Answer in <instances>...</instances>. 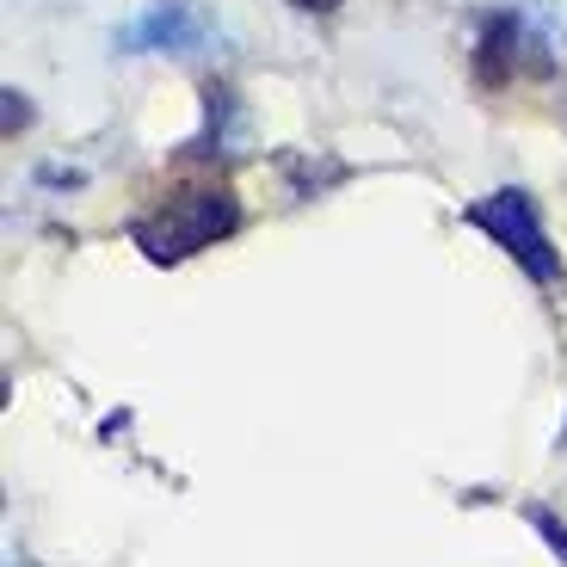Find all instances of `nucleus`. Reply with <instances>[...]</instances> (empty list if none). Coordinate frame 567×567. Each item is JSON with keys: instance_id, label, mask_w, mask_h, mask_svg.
I'll list each match as a JSON object with an SVG mask.
<instances>
[{"instance_id": "f257e3e1", "label": "nucleus", "mask_w": 567, "mask_h": 567, "mask_svg": "<svg viewBox=\"0 0 567 567\" xmlns=\"http://www.w3.org/2000/svg\"><path fill=\"white\" fill-rule=\"evenodd\" d=\"M235 228H241V204H235V192H223V185H198V192L167 198L155 216L130 223V241L155 259V266H179V259L228 241Z\"/></svg>"}, {"instance_id": "f03ea898", "label": "nucleus", "mask_w": 567, "mask_h": 567, "mask_svg": "<svg viewBox=\"0 0 567 567\" xmlns=\"http://www.w3.org/2000/svg\"><path fill=\"white\" fill-rule=\"evenodd\" d=\"M463 223L482 228L494 247H506L537 284H561V254L549 247V235H543V223H537V204H530L518 185H506V192H494V198H482V204H468Z\"/></svg>"}, {"instance_id": "7ed1b4c3", "label": "nucleus", "mask_w": 567, "mask_h": 567, "mask_svg": "<svg viewBox=\"0 0 567 567\" xmlns=\"http://www.w3.org/2000/svg\"><path fill=\"white\" fill-rule=\"evenodd\" d=\"M204 31L210 25H204L185 0H155L142 19H130V25L117 31V50H124V56H148V50H198Z\"/></svg>"}, {"instance_id": "20e7f679", "label": "nucleus", "mask_w": 567, "mask_h": 567, "mask_svg": "<svg viewBox=\"0 0 567 567\" xmlns=\"http://www.w3.org/2000/svg\"><path fill=\"white\" fill-rule=\"evenodd\" d=\"M518 69V19L512 13H487L482 19V38H475V86L499 93Z\"/></svg>"}, {"instance_id": "39448f33", "label": "nucleus", "mask_w": 567, "mask_h": 567, "mask_svg": "<svg viewBox=\"0 0 567 567\" xmlns=\"http://www.w3.org/2000/svg\"><path fill=\"white\" fill-rule=\"evenodd\" d=\"M25 117H31V112H25V105H19V93H7V136H13V130L25 124Z\"/></svg>"}, {"instance_id": "423d86ee", "label": "nucleus", "mask_w": 567, "mask_h": 567, "mask_svg": "<svg viewBox=\"0 0 567 567\" xmlns=\"http://www.w3.org/2000/svg\"><path fill=\"white\" fill-rule=\"evenodd\" d=\"M290 7H302V13H333L340 0H290Z\"/></svg>"}]
</instances>
